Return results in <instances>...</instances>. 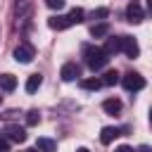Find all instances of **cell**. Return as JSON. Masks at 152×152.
<instances>
[{"label": "cell", "instance_id": "cell-1", "mask_svg": "<svg viewBox=\"0 0 152 152\" xmlns=\"http://www.w3.org/2000/svg\"><path fill=\"white\" fill-rule=\"evenodd\" d=\"M83 57H86V64H88L93 71H100V69L107 66V62H109V55H107L102 48H95V45H83Z\"/></svg>", "mask_w": 152, "mask_h": 152}, {"label": "cell", "instance_id": "cell-2", "mask_svg": "<svg viewBox=\"0 0 152 152\" xmlns=\"http://www.w3.org/2000/svg\"><path fill=\"white\" fill-rule=\"evenodd\" d=\"M121 83H124V88H126L128 93H138V90L145 88V78H142L138 71H128V74L121 78Z\"/></svg>", "mask_w": 152, "mask_h": 152}, {"label": "cell", "instance_id": "cell-3", "mask_svg": "<svg viewBox=\"0 0 152 152\" xmlns=\"http://www.w3.org/2000/svg\"><path fill=\"white\" fill-rule=\"evenodd\" d=\"M33 57H36V50H33V45H31V43H19V45L14 48V59H17V62L28 64Z\"/></svg>", "mask_w": 152, "mask_h": 152}, {"label": "cell", "instance_id": "cell-4", "mask_svg": "<svg viewBox=\"0 0 152 152\" xmlns=\"http://www.w3.org/2000/svg\"><path fill=\"white\" fill-rule=\"evenodd\" d=\"M121 52H124L126 57L135 59V57L140 55V45H138V40H135L133 36H121Z\"/></svg>", "mask_w": 152, "mask_h": 152}, {"label": "cell", "instance_id": "cell-5", "mask_svg": "<svg viewBox=\"0 0 152 152\" xmlns=\"http://www.w3.org/2000/svg\"><path fill=\"white\" fill-rule=\"evenodd\" d=\"M59 76H62V81H76V76H81V66L76 62H66V64H62Z\"/></svg>", "mask_w": 152, "mask_h": 152}, {"label": "cell", "instance_id": "cell-6", "mask_svg": "<svg viewBox=\"0 0 152 152\" xmlns=\"http://www.w3.org/2000/svg\"><path fill=\"white\" fill-rule=\"evenodd\" d=\"M126 19H128L131 24H140V21L145 19L142 7H140L138 2H128V7H126Z\"/></svg>", "mask_w": 152, "mask_h": 152}, {"label": "cell", "instance_id": "cell-7", "mask_svg": "<svg viewBox=\"0 0 152 152\" xmlns=\"http://www.w3.org/2000/svg\"><path fill=\"white\" fill-rule=\"evenodd\" d=\"M48 26L55 28V31H64V28H69V26H74V24H71L69 14H55V17L48 19Z\"/></svg>", "mask_w": 152, "mask_h": 152}, {"label": "cell", "instance_id": "cell-8", "mask_svg": "<svg viewBox=\"0 0 152 152\" xmlns=\"http://www.w3.org/2000/svg\"><path fill=\"white\" fill-rule=\"evenodd\" d=\"M121 135V128H116V126H104L102 131H100V142L102 145H109L114 138H119Z\"/></svg>", "mask_w": 152, "mask_h": 152}, {"label": "cell", "instance_id": "cell-9", "mask_svg": "<svg viewBox=\"0 0 152 152\" xmlns=\"http://www.w3.org/2000/svg\"><path fill=\"white\" fill-rule=\"evenodd\" d=\"M5 133H7V140H14V142H24L26 140V131L21 126H7Z\"/></svg>", "mask_w": 152, "mask_h": 152}, {"label": "cell", "instance_id": "cell-10", "mask_svg": "<svg viewBox=\"0 0 152 152\" xmlns=\"http://www.w3.org/2000/svg\"><path fill=\"white\" fill-rule=\"evenodd\" d=\"M102 109H104L107 114H119V112H121V100H119V97H107V100L102 102Z\"/></svg>", "mask_w": 152, "mask_h": 152}, {"label": "cell", "instance_id": "cell-11", "mask_svg": "<svg viewBox=\"0 0 152 152\" xmlns=\"http://www.w3.org/2000/svg\"><path fill=\"white\" fill-rule=\"evenodd\" d=\"M14 88H17V76H12V74H0V90L12 93Z\"/></svg>", "mask_w": 152, "mask_h": 152}, {"label": "cell", "instance_id": "cell-12", "mask_svg": "<svg viewBox=\"0 0 152 152\" xmlns=\"http://www.w3.org/2000/svg\"><path fill=\"white\" fill-rule=\"evenodd\" d=\"M90 36H93V38H104V36H109V24H107V21L93 24V26H90Z\"/></svg>", "mask_w": 152, "mask_h": 152}, {"label": "cell", "instance_id": "cell-13", "mask_svg": "<svg viewBox=\"0 0 152 152\" xmlns=\"http://www.w3.org/2000/svg\"><path fill=\"white\" fill-rule=\"evenodd\" d=\"M36 150H40V152H55L57 150V142L52 138H38L36 140Z\"/></svg>", "mask_w": 152, "mask_h": 152}, {"label": "cell", "instance_id": "cell-14", "mask_svg": "<svg viewBox=\"0 0 152 152\" xmlns=\"http://www.w3.org/2000/svg\"><path fill=\"white\" fill-rule=\"evenodd\" d=\"M102 50H104V52H107L109 57H112V55H116V52L121 50V38H107V40H104V48H102Z\"/></svg>", "mask_w": 152, "mask_h": 152}, {"label": "cell", "instance_id": "cell-15", "mask_svg": "<svg viewBox=\"0 0 152 152\" xmlns=\"http://www.w3.org/2000/svg\"><path fill=\"white\" fill-rule=\"evenodd\" d=\"M40 83H43V76H40V74H31V76L26 78V93H36V90L40 88Z\"/></svg>", "mask_w": 152, "mask_h": 152}, {"label": "cell", "instance_id": "cell-16", "mask_svg": "<svg viewBox=\"0 0 152 152\" xmlns=\"http://www.w3.org/2000/svg\"><path fill=\"white\" fill-rule=\"evenodd\" d=\"M116 83H119V71H116V69L104 71V76H102V86H116Z\"/></svg>", "mask_w": 152, "mask_h": 152}, {"label": "cell", "instance_id": "cell-17", "mask_svg": "<svg viewBox=\"0 0 152 152\" xmlns=\"http://www.w3.org/2000/svg\"><path fill=\"white\" fill-rule=\"evenodd\" d=\"M81 88L83 90H100L102 88V78H83L81 81Z\"/></svg>", "mask_w": 152, "mask_h": 152}, {"label": "cell", "instance_id": "cell-18", "mask_svg": "<svg viewBox=\"0 0 152 152\" xmlns=\"http://www.w3.org/2000/svg\"><path fill=\"white\" fill-rule=\"evenodd\" d=\"M26 124L28 126H38L40 124V112L38 109H28L26 112Z\"/></svg>", "mask_w": 152, "mask_h": 152}, {"label": "cell", "instance_id": "cell-19", "mask_svg": "<svg viewBox=\"0 0 152 152\" xmlns=\"http://www.w3.org/2000/svg\"><path fill=\"white\" fill-rule=\"evenodd\" d=\"M83 14H86V12H83L81 7H74V10L69 12V19H71V24H81V21H83Z\"/></svg>", "mask_w": 152, "mask_h": 152}, {"label": "cell", "instance_id": "cell-20", "mask_svg": "<svg viewBox=\"0 0 152 152\" xmlns=\"http://www.w3.org/2000/svg\"><path fill=\"white\" fill-rule=\"evenodd\" d=\"M45 5L50 7V10H64V5H66V0H45Z\"/></svg>", "mask_w": 152, "mask_h": 152}, {"label": "cell", "instance_id": "cell-21", "mask_svg": "<svg viewBox=\"0 0 152 152\" xmlns=\"http://www.w3.org/2000/svg\"><path fill=\"white\" fill-rule=\"evenodd\" d=\"M107 14H109L107 7H97V10H93V19H104Z\"/></svg>", "mask_w": 152, "mask_h": 152}, {"label": "cell", "instance_id": "cell-22", "mask_svg": "<svg viewBox=\"0 0 152 152\" xmlns=\"http://www.w3.org/2000/svg\"><path fill=\"white\" fill-rule=\"evenodd\" d=\"M7 150H10V142H7V138L0 135V152H7Z\"/></svg>", "mask_w": 152, "mask_h": 152}, {"label": "cell", "instance_id": "cell-23", "mask_svg": "<svg viewBox=\"0 0 152 152\" xmlns=\"http://www.w3.org/2000/svg\"><path fill=\"white\" fill-rule=\"evenodd\" d=\"M114 152H133V147H128V145H119Z\"/></svg>", "mask_w": 152, "mask_h": 152}, {"label": "cell", "instance_id": "cell-24", "mask_svg": "<svg viewBox=\"0 0 152 152\" xmlns=\"http://www.w3.org/2000/svg\"><path fill=\"white\" fill-rule=\"evenodd\" d=\"M138 152H152V150H150L147 145H140V147H138Z\"/></svg>", "mask_w": 152, "mask_h": 152}, {"label": "cell", "instance_id": "cell-25", "mask_svg": "<svg viewBox=\"0 0 152 152\" xmlns=\"http://www.w3.org/2000/svg\"><path fill=\"white\" fill-rule=\"evenodd\" d=\"M76 152H88V150H86V147H78V150H76Z\"/></svg>", "mask_w": 152, "mask_h": 152}, {"label": "cell", "instance_id": "cell-26", "mask_svg": "<svg viewBox=\"0 0 152 152\" xmlns=\"http://www.w3.org/2000/svg\"><path fill=\"white\" fill-rule=\"evenodd\" d=\"M150 124H152V107H150Z\"/></svg>", "mask_w": 152, "mask_h": 152}, {"label": "cell", "instance_id": "cell-27", "mask_svg": "<svg viewBox=\"0 0 152 152\" xmlns=\"http://www.w3.org/2000/svg\"><path fill=\"white\" fill-rule=\"evenodd\" d=\"M147 5H150V12H152V0H147Z\"/></svg>", "mask_w": 152, "mask_h": 152}, {"label": "cell", "instance_id": "cell-28", "mask_svg": "<svg viewBox=\"0 0 152 152\" xmlns=\"http://www.w3.org/2000/svg\"><path fill=\"white\" fill-rule=\"evenodd\" d=\"M0 102H2V97H0Z\"/></svg>", "mask_w": 152, "mask_h": 152}, {"label": "cell", "instance_id": "cell-29", "mask_svg": "<svg viewBox=\"0 0 152 152\" xmlns=\"http://www.w3.org/2000/svg\"><path fill=\"white\" fill-rule=\"evenodd\" d=\"M28 152H33V150H28Z\"/></svg>", "mask_w": 152, "mask_h": 152}]
</instances>
